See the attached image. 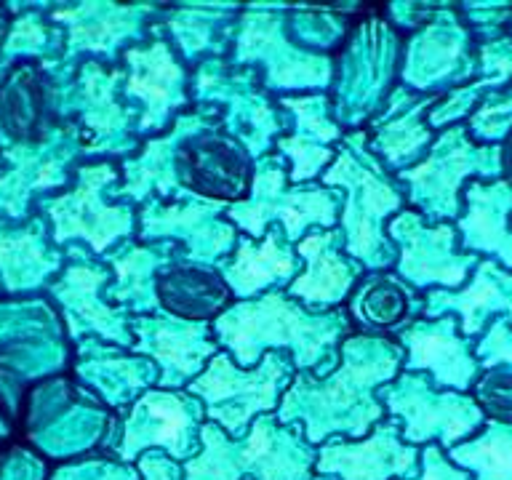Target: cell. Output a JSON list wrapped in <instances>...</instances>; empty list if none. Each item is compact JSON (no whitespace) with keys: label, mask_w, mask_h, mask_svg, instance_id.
Listing matches in <instances>:
<instances>
[{"label":"cell","mask_w":512,"mask_h":480,"mask_svg":"<svg viewBox=\"0 0 512 480\" xmlns=\"http://www.w3.org/2000/svg\"><path fill=\"white\" fill-rule=\"evenodd\" d=\"M296 254L302 259V272L291 280L286 294L304 304L307 310L326 312L344 307L355 286L363 278V267L344 254L342 232L312 230L296 243Z\"/></svg>","instance_id":"f1b7e54d"},{"label":"cell","mask_w":512,"mask_h":480,"mask_svg":"<svg viewBox=\"0 0 512 480\" xmlns=\"http://www.w3.org/2000/svg\"><path fill=\"white\" fill-rule=\"evenodd\" d=\"M176 179L184 195L230 208L251 192L254 158L222 126L200 128L176 150Z\"/></svg>","instance_id":"44dd1931"},{"label":"cell","mask_w":512,"mask_h":480,"mask_svg":"<svg viewBox=\"0 0 512 480\" xmlns=\"http://www.w3.org/2000/svg\"><path fill=\"white\" fill-rule=\"evenodd\" d=\"M54 480H142L136 464H126L112 454H99L67 464L56 472Z\"/></svg>","instance_id":"bcb514c9"},{"label":"cell","mask_w":512,"mask_h":480,"mask_svg":"<svg viewBox=\"0 0 512 480\" xmlns=\"http://www.w3.org/2000/svg\"><path fill=\"white\" fill-rule=\"evenodd\" d=\"M302 267L294 243H288L280 227H270L262 240L240 235L235 251L214 270L222 275L235 302H248L275 288H288Z\"/></svg>","instance_id":"1f68e13d"},{"label":"cell","mask_w":512,"mask_h":480,"mask_svg":"<svg viewBox=\"0 0 512 480\" xmlns=\"http://www.w3.org/2000/svg\"><path fill=\"white\" fill-rule=\"evenodd\" d=\"M422 448L400 438V424L384 419L366 438H328L318 446L315 475L331 480H416Z\"/></svg>","instance_id":"cb8c5ba5"},{"label":"cell","mask_w":512,"mask_h":480,"mask_svg":"<svg viewBox=\"0 0 512 480\" xmlns=\"http://www.w3.org/2000/svg\"><path fill=\"white\" fill-rule=\"evenodd\" d=\"M120 99L136 115V136L152 139L171 128L184 110L192 107L190 67L179 59L163 24H152L142 43L120 56Z\"/></svg>","instance_id":"7c38bea8"},{"label":"cell","mask_w":512,"mask_h":480,"mask_svg":"<svg viewBox=\"0 0 512 480\" xmlns=\"http://www.w3.org/2000/svg\"><path fill=\"white\" fill-rule=\"evenodd\" d=\"M75 376L110 411L126 414L136 398L158 384V366L126 347L88 336L78 342Z\"/></svg>","instance_id":"4dcf8cb0"},{"label":"cell","mask_w":512,"mask_h":480,"mask_svg":"<svg viewBox=\"0 0 512 480\" xmlns=\"http://www.w3.org/2000/svg\"><path fill=\"white\" fill-rule=\"evenodd\" d=\"M512 83V38L486 40L478 43V75L464 83V86L448 91L432 104L427 123L438 134L443 128L462 126L470 120V115L480 107L486 96L504 91Z\"/></svg>","instance_id":"74e56055"},{"label":"cell","mask_w":512,"mask_h":480,"mask_svg":"<svg viewBox=\"0 0 512 480\" xmlns=\"http://www.w3.org/2000/svg\"><path fill=\"white\" fill-rule=\"evenodd\" d=\"M440 96L416 94L406 86H395L387 102L374 118L366 123L368 150L387 168V174L398 176L406 168L422 163L427 150L435 142V131L427 123L432 104Z\"/></svg>","instance_id":"83f0119b"},{"label":"cell","mask_w":512,"mask_h":480,"mask_svg":"<svg viewBox=\"0 0 512 480\" xmlns=\"http://www.w3.org/2000/svg\"><path fill=\"white\" fill-rule=\"evenodd\" d=\"M208 126H222V112L216 107L195 104L190 110H184L168 131L144 139L134 155H128L126 160L118 163L120 184L112 192V200L142 208L152 198L174 200L184 195L179 179H176V150L184 136Z\"/></svg>","instance_id":"7402d4cb"},{"label":"cell","mask_w":512,"mask_h":480,"mask_svg":"<svg viewBox=\"0 0 512 480\" xmlns=\"http://www.w3.org/2000/svg\"><path fill=\"white\" fill-rule=\"evenodd\" d=\"M448 459L472 475V480H512V427L486 422V427L464 440Z\"/></svg>","instance_id":"60d3db41"},{"label":"cell","mask_w":512,"mask_h":480,"mask_svg":"<svg viewBox=\"0 0 512 480\" xmlns=\"http://www.w3.org/2000/svg\"><path fill=\"white\" fill-rule=\"evenodd\" d=\"M478 75V40L454 3H430L424 22L403 38L400 86L443 96Z\"/></svg>","instance_id":"5bb4252c"},{"label":"cell","mask_w":512,"mask_h":480,"mask_svg":"<svg viewBox=\"0 0 512 480\" xmlns=\"http://www.w3.org/2000/svg\"><path fill=\"white\" fill-rule=\"evenodd\" d=\"M51 46H54L51 43V27L40 22L38 16H22V19H16L11 32H8L3 56H43L51 51Z\"/></svg>","instance_id":"c3c4849f"},{"label":"cell","mask_w":512,"mask_h":480,"mask_svg":"<svg viewBox=\"0 0 512 480\" xmlns=\"http://www.w3.org/2000/svg\"><path fill=\"white\" fill-rule=\"evenodd\" d=\"M158 310L187 323H214L235 299L222 275L206 264L176 259L155 280Z\"/></svg>","instance_id":"d590c367"},{"label":"cell","mask_w":512,"mask_h":480,"mask_svg":"<svg viewBox=\"0 0 512 480\" xmlns=\"http://www.w3.org/2000/svg\"><path fill=\"white\" fill-rule=\"evenodd\" d=\"M123 70L86 59L78 64L75 78L64 91V112H75L80 142L86 155L99 160H126L139 150L142 139L136 136V115L120 99Z\"/></svg>","instance_id":"2e32d148"},{"label":"cell","mask_w":512,"mask_h":480,"mask_svg":"<svg viewBox=\"0 0 512 480\" xmlns=\"http://www.w3.org/2000/svg\"><path fill=\"white\" fill-rule=\"evenodd\" d=\"M507 35H510V38H512V22H510V27H507Z\"/></svg>","instance_id":"f5cc1de1"},{"label":"cell","mask_w":512,"mask_h":480,"mask_svg":"<svg viewBox=\"0 0 512 480\" xmlns=\"http://www.w3.org/2000/svg\"><path fill=\"white\" fill-rule=\"evenodd\" d=\"M206 424V411L187 390H160L150 387L142 398L118 414L110 454L126 464L147 451H163L174 462H190L200 451V430Z\"/></svg>","instance_id":"9a60e30c"},{"label":"cell","mask_w":512,"mask_h":480,"mask_svg":"<svg viewBox=\"0 0 512 480\" xmlns=\"http://www.w3.org/2000/svg\"><path fill=\"white\" fill-rule=\"evenodd\" d=\"M464 254L494 259L512 272V192L502 179H472L462 192V214L454 222Z\"/></svg>","instance_id":"d6a6232c"},{"label":"cell","mask_w":512,"mask_h":480,"mask_svg":"<svg viewBox=\"0 0 512 480\" xmlns=\"http://www.w3.org/2000/svg\"><path fill=\"white\" fill-rule=\"evenodd\" d=\"M176 259H182V248L171 240H158V243H142L136 238L123 240L102 256V262L112 272V280L104 288V299L112 307L126 310L131 318L158 312L155 280L158 272Z\"/></svg>","instance_id":"836d02e7"},{"label":"cell","mask_w":512,"mask_h":480,"mask_svg":"<svg viewBox=\"0 0 512 480\" xmlns=\"http://www.w3.org/2000/svg\"><path fill=\"white\" fill-rule=\"evenodd\" d=\"M395 179L406 190V206L424 222H456L467 182L499 179V144H478L464 123L443 128L422 163L400 171Z\"/></svg>","instance_id":"ba28073f"},{"label":"cell","mask_w":512,"mask_h":480,"mask_svg":"<svg viewBox=\"0 0 512 480\" xmlns=\"http://www.w3.org/2000/svg\"><path fill=\"white\" fill-rule=\"evenodd\" d=\"M387 238L398 248L392 272L422 296L432 288H462L480 262V256L459 248L454 222L427 224L411 208H403L387 222Z\"/></svg>","instance_id":"e0dca14e"},{"label":"cell","mask_w":512,"mask_h":480,"mask_svg":"<svg viewBox=\"0 0 512 480\" xmlns=\"http://www.w3.org/2000/svg\"><path fill=\"white\" fill-rule=\"evenodd\" d=\"M3 107V126L11 136L19 139V144L43 142L54 128H46L48 96L46 88H40L38 75L32 70H16L8 80L6 91L0 96Z\"/></svg>","instance_id":"ab89813d"},{"label":"cell","mask_w":512,"mask_h":480,"mask_svg":"<svg viewBox=\"0 0 512 480\" xmlns=\"http://www.w3.org/2000/svg\"><path fill=\"white\" fill-rule=\"evenodd\" d=\"M296 366L288 352H267L254 368H240L224 350L208 360L206 371L187 384V392L203 403L206 422L230 438H246L256 416L275 414L283 392L294 382Z\"/></svg>","instance_id":"30bf717a"},{"label":"cell","mask_w":512,"mask_h":480,"mask_svg":"<svg viewBox=\"0 0 512 480\" xmlns=\"http://www.w3.org/2000/svg\"><path fill=\"white\" fill-rule=\"evenodd\" d=\"M416 480H472V475L456 467L438 443H430L419 454V478Z\"/></svg>","instance_id":"681fc988"},{"label":"cell","mask_w":512,"mask_h":480,"mask_svg":"<svg viewBox=\"0 0 512 480\" xmlns=\"http://www.w3.org/2000/svg\"><path fill=\"white\" fill-rule=\"evenodd\" d=\"M131 352L158 366L160 390H187L192 379L206 371L208 360L222 350L211 323H187L166 312L131 318Z\"/></svg>","instance_id":"603a6c76"},{"label":"cell","mask_w":512,"mask_h":480,"mask_svg":"<svg viewBox=\"0 0 512 480\" xmlns=\"http://www.w3.org/2000/svg\"><path fill=\"white\" fill-rule=\"evenodd\" d=\"M315 480H331V478H323V475H315Z\"/></svg>","instance_id":"db71d44e"},{"label":"cell","mask_w":512,"mask_h":480,"mask_svg":"<svg viewBox=\"0 0 512 480\" xmlns=\"http://www.w3.org/2000/svg\"><path fill=\"white\" fill-rule=\"evenodd\" d=\"M387 416L400 424V438L408 446L438 443L443 451L470 440L486 427V416L470 392L440 390L427 374L400 371L376 392Z\"/></svg>","instance_id":"4fadbf2b"},{"label":"cell","mask_w":512,"mask_h":480,"mask_svg":"<svg viewBox=\"0 0 512 480\" xmlns=\"http://www.w3.org/2000/svg\"><path fill=\"white\" fill-rule=\"evenodd\" d=\"M486 422L512 427V368H486L470 392Z\"/></svg>","instance_id":"7bdbcfd3"},{"label":"cell","mask_w":512,"mask_h":480,"mask_svg":"<svg viewBox=\"0 0 512 480\" xmlns=\"http://www.w3.org/2000/svg\"><path fill=\"white\" fill-rule=\"evenodd\" d=\"M62 270L64 256L48 248L40 219L22 230H0V280L8 294L38 291Z\"/></svg>","instance_id":"f35d334b"},{"label":"cell","mask_w":512,"mask_h":480,"mask_svg":"<svg viewBox=\"0 0 512 480\" xmlns=\"http://www.w3.org/2000/svg\"><path fill=\"white\" fill-rule=\"evenodd\" d=\"M315 459L318 448L307 443L302 427L262 414L240 440L216 424H203L200 451L182 470L184 480H315Z\"/></svg>","instance_id":"5b68a950"},{"label":"cell","mask_w":512,"mask_h":480,"mask_svg":"<svg viewBox=\"0 0 512 480\" xmlns=\"http://www.w3.org/2000/svg\"><path fill=\"white\" fill-rule=\"evenodd\" d=\"M406 352L403 371H419L432 379L440 390L472 392L478 376L483 374L475 358V342L464 339L459 320L454 315L443 318H419L411 326L392 336Z\"/></svg>","instance_id":"484cf974"},{"label":"cell","mask_w":512,"mask_h":480,"mask_svg":"<svg viewBox=\"0 0 512 480\" xmlns=\"http://www.w3.org/2000/svg\"><path fill=\"white\" fill-rule=\"evenodd\" d=\"M443 315H454L459 320V331L470 342L486 331L491 320L507 318L512 323V272L494 259H480L462 288L427 291L422 318L432 320Z\"/></svg>","instance_id":"f546056e"},{"label":"cell","mask_w":512,"mask_h":480,"mask_svg":"<svg viewBox=\"0 0 512 480\" xmlns=\"http://www.w3.org/2000/svg\"><path fill=\"white\" fill-rule=\"evenodd\" d=\"M227 206L179 195L174 200L152 198L139 208L136 240L158 243L171 240L182 248V259L192 264H216L235 251L240 232L227 219Z\"/></svg>","instance_id":"ac0fdd59"},{"label":"cell","mask_w":512,"mask_h":480,"mask_svg":"<svg viewBox=\"0 0 512 480\" xmlns=\"http://www.w3.org/2000/svg\"><path fill=\"white\" fill-rule=\"evenodd\" d=\"M424 296L403 283L395 272H368L360 278L344 310L352 328L363 334L395 336L422 318Z\"/></svg>","instance_id":"8d00e7d4"},{"label":"cell","mask_w":512,"mask_h":480,"mask_svg":"<svg viewBox=\"0 0 512 480\" xmlns=\"http://www.w3.org/2000/svg\"><path fill=\"white\" fill-rule=\"evenodd\" d=\"M403 363L406 352L392 336L352 331L331 374L318 379L310 371H296L275 416L286 427H302L315 448L328 438H366L387 419L376 392L403 371Z\"/></svg>","instance_id":"6da1fadb"},{"label":"cell","mask_w":512,"mask_h":480,"mask_svg":"<svg viewBox=\"0 0 512 480\" xmlns=\"http://www.w3.org/2000/svg\"><path fill=\"white\" fill-rule=\"evenodd\" d=\"M339 192L344 254L366 272H390L398 262V248L387 238V222L406 206V190L368 150L366 131H347L334 163L318 179Z\"/></svg>","instance_id":"3957f363"},{"label":"cell","mask_w":512,"mask_h":480,"mask_svg":"<svg viewBox=\"0 0 512 480\" xmlns=\"http://www.w3.org/2000/svg\"><path fill=\"white\" fill-rule=\"evenodd\" d=\"M136 470L142 480H184L182 464L174 462L163 451H147L136 459Z\"/></svg>","instance_id":"f907efd6"},{"label":"cell","mask_w":512,"mask_h":480,"mask_svg":"<svg viewBox=\"0 0 512 480\" xmlns=\"http://www.w3.org/2000/svg\"><path fill=\"white\" fill-rule=\"evenodd\" d=\"M352 14H358V8L350 11H310V8H288L286 11V32L296 46L310 51V54L334 56L342 46L344 35L350 30Z\"/></svg>","instance_id":"b9f144b4"},{"label":"cell","mask_w":512,"mask_h":480,"mask_svg":"<svg viewBox=\"0 0 512 480\" xmlns=\"http://www.w3.org/2000/svg\"><path fill=\"white\" fill-rule=\"evenodd\" d=\"M475 358L480 368L510 366L512 368V323L507 318H496L488 323V328L475 339Z\"/></svg>","instance_id":"7dc6e473"},{"label":"cell","mask_w":512,"mask_h":480,"mask_svg":"<svg viewBox=\"0 0 512 480\" xmlns=\"http://www.w3.org/2000/svg\"><path fill=\"white\" fill-rule=\"evenodd\" d=\"M499 179L507 184V190L512 192V128L510 134L499 142Z\"/></svg>","instance_id":"816d5d0a"},{"label":"cell","mask_w":512,"mask_h":480,"mask_svg":"<svg viewBox=\"0 0 512 480\" xmlns=\"http://www.w3.org/2000/svg\"><path fill=\"white\" fill-rule=\"evenodd\" d=\"M192 104L222 112V131L246 147L254 160L275 152V142L288 131V115L264 88L262 72L230 59L198 64L190 78Z\"/></svg>","instance_id":"8fae6325"},{"label":"cell","mask_w":512,"mask_h":480,"mask_svg":"<svg viewBox=\"0 0 512 480\" xmlns=\"http://www.w3.org/2000/svg\"><path fill=\"white\" fill-rule=\"evenodd\" d=\"M219 347L240 368H254L272 350L288 352L296 371H310L318 379L339 366L342 342L355 331L344 307L315 312L275 288L267 294L232 302L211 323Z\"/></svg>","instance_id":"7a4b0ae2"},{"label":"cell","mask_w":512,"mask_h":480,"mask_svg":"<svg viewBox=\"0 0 512 480\" xmlns=\"http://www.w3.org/2000/svg\"><path fill=\"white\" fill-rule=\"evenodd\" d=\"M67 251L72 259L59 272V278L48 283V294L62 310L67 336L72 342L94 336L131 350L134 344L131 315L104 299V288L112 280L110 267L96 256H86L75 246H67Z\"/></svg>","instance_id":"d6986e66"},{"label":"cell","mask_w":512,"mask_h":480,"mask_svg":"<svg viewBox=\"0 0 512 480\" xmlns=\"http://www.w3.org/2000/svg\"><path fill=\"white\" fill-rule=\"evenodd\" d=\"M240 11V6L227 3H182L163 8L160 24L192 72L211 59H230Z\"/></svg>","instance_id":"e575fe53"},{"label":"cell","mask_w":512,"mask_h":480,"mask_svg":"<svg viewBox=\"0 0 512 480\" xmlns=\"http://www.w3.org/2000/svg\"><path fill=\"white\" fill-rule=\"evenodd\" d=\"M456 8L478 43L507 35L512 22V3H459Z\"/></svg>","instance_id":"f6af8a7d"},{"label":"cell","mask_w":512,"mask_h":480,"mask_svg":"<svg viewBox=\"0 0 512 480\" xmlns=\"http://www.w3.org/2000/svg\"><path fill=\"white\" fill-rule=\"evenodd\" d=\"M283 6H246L238 16L230 62L262 72L275 99L296 94H328L334 56L310 54L288 38Z\"/></svg>","instance_id":"9c48e42d"},{"label":"cell","mask_w":512,"mask_h":480,"mask_svg":"<svg viewBox=\"0 0 512 480\" xmlns=\"http://www.w3.org/2000/svg\"><path fill=\"white\" fill-rule=\"evenodd\" d=\"M278 104L288 115V131L275 142V152L288 160V182H318L344 139L331 115V99L328 94H296L280 96Z\"/></svg>","instance_id":"4316f807"},{"label":"cell","mask_w":512,"mask_h":480,"mask_svg":"<svg viewBox=\"0 0 512 480\" xmlns=\"http://www.w3.org/2000/svg\"><path fill=\"white\" fill-rule=\"evenodd\" d=\"M478 144H499L512 128V83L504 91L486 96L464 123Z\"/></svg>","instance_id":"ee69618b"},{"label":"cell","mask_w":512,"mask_h":480,"mask_svg":"<svg viewBox=\"0 0 512 480\" xmlns=\"http://www.w3.org/2000/svg\"><path fill=\"white\" fill-rule=\"evenodd\" d=\"M342 198L320 182H288V160L280 152H270L254 160V182L246 200L227 208V219L240 235L262 240L270 227L278 224L288 243L299 240L312 230L339 227Z\"/></svg>","instance_id":"8992f818"},{"label":"cell","mask_w":512,"mask_h":480,"mask_svg":"<svg viewBox=\"0 0 512 480\" xmlns=\"http://www.w3.org/2000/svg\"><path fill=\"white\" fill-rule=\"evenodd\" d=\"M163 8L155 3H107L86 0L78 6H62L51 11V22L64 27V56L75 59L91 54L99 62L118 67L123 51L142 43L150 35L152 24L160 22Z\"/></svg>","instance_id":"ffe728a7"},{"label":"cell","mask_w":512,"mask_h":480,"mask_svg":"<svg viewBox=\"0 0 512 480\" xmlns=\"http://www.w3.org/2000/svg\"><path fill=\"white\" fill-rule=\"evenodd\" d=\"M80 155H86L78 128L56 126L43 142L8 147L3 158L11 163L0 176V211L8 216L27 214L30 195L38 190H54L70 182V166Z\"/></svg>","instance_id":"d4e9b609"},{"label":"cell","mask_w":512,"mask_h":480,"mask_svg":"<svg viewBox=\"0 0 512 480\" xmlns=\"http://www.w3.org/2000/svg\"><path fill=\"white\" fill-rule=\"evenodd\" d=\"M118 184L120 166L115 160H91L75 168L70 190L40 200V208L51 219L56 246L83 243L96 259H102L118 243L136 238L139 208L112 200Z\"/></svg>","instance_id":"52a82bcc"},{"label":"cell","mask_w":512,"mask_h":480,"mask_svg":"<svg viewBox=\"0 0 512 480\" xmlns=\"http://www.w3.org/2000/svg\"><path fill=\"white\" fill-rule=\"evenodd\" d=\"M403 35L382 8H360L334 54V80L328 88L331 115L344 134L360 131L382 110L398 86Z\"/></svg>","instance_id":"277c9868"}]
</instances>
